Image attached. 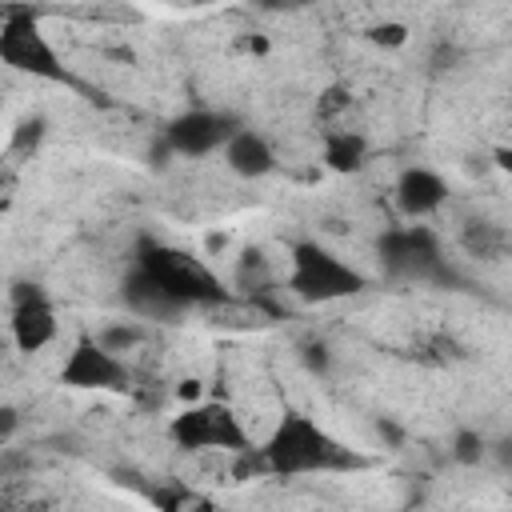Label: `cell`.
<instances>
[{
	"instance_id": "6da1fadb",
	"label": "cell",
	"mask_w": 512,
	"mask_h": 512,
	"mask_svg": "<svg viewBox=\"0 0 512 512\" xmlns=\"http://www.w3.org/2000/svg\"><path fill=\"white\" fill-rule=\"evenodd\" d=\"M136 284L132 296L152 308L168 304V308H180V304H220L228 300L220 276L192 252H180V248H164V244H148L140 252V268H136Z\"/></svg>"
},
{
	"instance_id": "7a4b0ae2",
	"label": "cell",
	"mask_w": 512,
	"mask_h": 512,
	"mask_svg": "<svg viewBox=\"0 0 512 512\" xmlns=\"http://www.w3.org/2000/svg\"><path fill=\"white\" fill-rule=\"evenodd\" d=\"M268 476H312V472H344L356 468L360 456L332 440L316 420L308 416H284L272 436L260 448Z\"/></svg>"
},
{
	"instance_id": "3957f363",
	"label": "cell",
	"mask_w": 512,
	"mask_h": 512,
	"mask_svg": "<svg viewBox=\"0 0 512 512\" xmlns=\"http://www.w3.org/2000/svg\"><path fill=\"white\" fill-rule=\"evenodd\" d=\"M168 436L176 448L184 452H248L256 448L240 424V416L224 404V400H204V404H192L184 408L180 416H172L168 424Z\"/></svg>"
},
{
	"instance_id": "277c9868",
	"label": "cell",
	"mask_w": 512,
	"mask_h": 512,
	"mask_svg": "<svg viewBox=\"0 0 512 512\" xmlns=\"http://www.w3.org/2000/svg\"><path fill=\"white\" fill-rule=\"evenodd\" d=\"M288 288L300 300H340L364 288V276L320 244H296L288 256Z\"/></svg>"
},
{
	"instance_id": "5b68a950",
	"label": "cell",
	"mask_w": 512,
	"mask_h": 512,
	"mask_svg": "<svg viewBox=\"0 0 512 512\" xmlns=\"http://www.w3.org/2000/svg\"><path fill=\"white\" fill-rule=\"evenodd\" d=\"M0 56L8 68L32 72V76H48V80L64 76L52 44L44 40V32L36 28L28 8H4L0 12Z\"/></svg>"
},
{
	"instance_id": "8992f818",
	"label": "cell",
	"mask_w": 512,
	"mask_h": 512,
	"mask_svg": "<svg viewBox=\"0 0 512 512\" xmlns=\"http://www.w3.org/2000/svg\"><path fill=\"white\" fill-rule=\"evenodd\" d=\"M60 384H68V388H96V392H120V388L128 392L132 388V372H128V364L116 352H108L92 336V340H80L68 352V360L60 368Z\"/></svg>"
},
{
	"instance_id": "52a82bcc",
	"label": "cell",
	"mask_w": 512,
	"mask_h": 512,
	"mask_svg": "<svg viewBox=\"0 0 512 512\" xmlns=\"http://www.w3.org/2000/svg\"><path fill=\"white\" fill-rule=\"evenodd\" d=\"M8 332L16 340L20 352H40L56 340V312L52 304L40 296V292H28L12 304V320H8Z\"/></svg>"
},
{
	"instance_id": "ba28073f",
	"label": "cell",
	"mask_w": 512,
	"mask_h": 512,
	"mask_svg": "<svg viewBox=\"0 0 512 512\" xmlns=\"http://www.w3.org/2000/svg\"><path fill=\"white\" fill-rule=\"evenodd\" d=\"M232 132H236V128H232L224 116H216V112H188V116L172 120L168 140H172V148H180L184 156H208V152L224 148V144L232 140Z\"/></svg>"
},
{
	"instance_id": "9c48e42d",
	"label": "cell",
	"mask_w": 512,
	"mask_h": 512,
	"mask_svg": "<svg viewBox=\"0 0 512 512\" xmlns=\"http://www.w3.org/2000/svg\"><path fill=\"white\" fill-rule=\"evenodd\" d=\"M448 200V188L436 172L428 168H408L400 180H396V204L408 212V216H428L436 212L440 204Z\"/></svg>"
},
{
	"instance_id": "30bf717a",
	"label": "cell",
	"mask_w": 512,
	"mask_h": 512,
	"mask_svg": "<svg viewBox=\"0 0 512 512\" xmlns=\"http://www.w3.org/2000/svg\"><path fill=\"white\" fill-rule=\"evenodd\" d=\"M224 164L236 176H264V172L276 168V156H272L264 136H256L252 128H236L232 140L224 144Z\"/></svg>"
},
{
	"instance_id": "8fae6325",
	"label": "cell",
	"mask_w": 512,
	"mask_h": 512,
	"mask_svg": "<svg viewBox=\"0 0 512 512\" xmlns=\"http://www.w3.org/2000/svg\"><path fill=\"white\" fill-rule=\"evenodd\" d=\"M368 156V144L356 128H336V132H324V164L336 168V172H356Z\"/></svg>"
},
{
	"instance_id": "7c38bea8",
	"label": "cell",
	"mask_w": 512,
	"mask_h": 512,
	"mask_svg": "<svg viewBox=\"0 0 512 512\" xmlns=\"http://www.w3.org/2000/svg\"><path fill=\"white\" fill-rule=\"evenodd\" d=\"M464 248H468L472 256L496 260V256H504V248H508V232L496 228V224H468V232H464Z\"/></svg>"
},
{
	"instance_id": "4fadbf2b",
	"label": "cell",
	"mask_w": 512,
	"mask_h": 512,
	"mask_svg": "<svg viewBox=\"0 0 512 512\" xmlns=\"http://www.w3.org/2000/svg\"><path fill=\"white\" fill-rule=\"evenodd\" d=\"M368 40H372V44H404V40H408V28H404V24H376V28L368 32Z\"/></svg>"
},
{
	"instance_id": "5bb4252c",
	"label": "cell",
	"mask_w": 512,
	"mask_h": 512,
	"mask_svg": "<svg viewBox=\"0 0 512 512\" xmlns=\"http://www.w3.org/2000/svg\"><path fill=\"white\" fill-rule=\"evenodd\" d=\"M200 392H204V388H200V380H196V376H188V380H180V384H176V396H180V400L200 404Z\"/></svg>"
},
{
	"instance_id": "9a60e30c",
	"label": "cell",
	"mask_w": 512,
	"mask_h": 512,
	"mask_svg": "<svg viewBox=\"0 0 512 512\" xmlns=\"http://www.w3.org/2000/svg\"><path fill=\"white\" fill-rule=\"evenodd\" d=\"M496 164H500L504 172H512V148H496Z\"/></svg>"
}]
</instances>
